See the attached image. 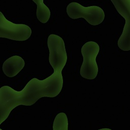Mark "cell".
<instances>
[{
  "mask_svg": "<svg viewBox=\"0 0 130 130\" xmlns=\"http://www.w3.org/2000/svg\"><path fill=\"white\" fill-rule=\"evenodd\" d=\"M63 86L61 72L54 71L44 80L31 79L24 88L18 91L5 85L0 88V125L8 117L11 111L19 105L31 106L43 97L54 98L61 91ZM0 130L2 129L0 128Z\"/></svg>",
  "mask_w": 130,
  "mask_h": 130,
  "instance_id": "obj_1",
  "label": "cell"
},
{
  "mask_svg": "<svg viewBox=\"0 0 130 130\" xmlns=\"http://www.w3.org/2000/svg\"><path fill=\"white\" fill-rule=\"evenodd\" d=\"M100 51L98 44L89 41L81 48L83 61L80 68L81 76L86 79H94L98 73V67L96 61V56Z\"/></svg>",
  "mask_w": 130,
  "mask_h": 130,
  "instance_id": "obj_2",
  "label": "cell"
},
{
  "mask_svg": "<svg viewBox=\"0 0 130 130\" xmlns=\"http://www.w3.org/2000/svg\"><path fill=\"white\" fill-rule=\"evenodd\" d=\"M67 12L70 18L74 19L83 18L92 25L101 24L105 18V13L100 7H85L76 2L71 3L68 5Z\"/></svg>",
  "mask_w": 130,
  "mask_h": 130,
  "instance_id": "obj_3",
  "label": "cell"
},
{
  "mask_svg": "<svg viewBox=\"0 0 130 130\" xmlns=\"http://www.w3.org/2000/svg\"><path fill=\"white\" fill-rule=\"evenodd\" d=\"M49 51V62L54 71L61 72L67 61V54L63 39L58 35L51 34L47 40Z\"/></svg>",
  "mask_w": 130,
  "mask_h": 130,
  "instance_id": "obj_4",
  "label": "cell"
},
{
  "mask_svg": "<svg viewBox=\"0 0 130 130\" xmlns=\"http://www.w3.org/2000/svg\"><path fill=\"white\" fill-rule=\"evenodd\" d=\"M31 35L29 26L24 24H16L7 20L0 11V38L23 41Z\"/></svg>",
  "mask_w": 130,
  "mask_h": 130,
  "instance_id": "obj_5",
  "label": "cell"
},
{
  "mask_svg": "<svg viewBox=\"0 0 130 130\" xmlns=\"http://www.w3.org/2000/svg\"><path fill=\"white\" fill-rule=\"evenodd\" d=\"M118 13L125 20V23L118 42L123 51L130 50V0H111Z\"/></svg>",
  "mask_w": 130,
  "mask_h": 130,
  "instance_id": "obj_6",
  "label": "cell"
},
{
  "mask_svg": "<svg viewBox=\"0 0 130 130\" xmlns=\"http://www.w3.org/2000/svg\"><path fill=\"white\" fill-rule=\"evenodd\" d=\"M24 65V60L21 57L14 55L4 61L2 69L4 74L7 76L13 77L22 70Z\"/></svg>",
  "mask_w": 130,
  "mask_h": 130,
  "instance_id": "obj_7",
  "label": "cell"
},
{
  "mask_svg": "<svg viewBox=\"0 0 130 130\" xmlns=\"http://www.w3.org/2000/svg\"><path fill=\"white\" fill-rule=\"evenodd\" d=\"M37 6V17L42 23H45L49 19L50 16V11L47 6L43 3V0H32Z\"/></svg>",
  "mask_w": 130,
  "mask_h": 130,
  "instance_id": "obj_8",
  "label": "cell"
},
{
  "mask_svg": "<svg viewBox=\"0 0 130 130\" xmlns=\"http://www.w3.org/2000/svg\"><path fill=\"white\" fill-rule=\"evenodd\" d=\"M68 119L67 115L61 112L58 113L55 117L53 123V130H68Z\"/></svg>",
  "mask_w": 130,
  "mask_h": 130,
  "instance_id": "obj_9",
  "label": "cell"
}]
</instances>
